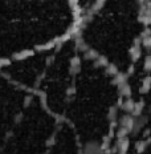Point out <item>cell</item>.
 Listing matches in <instances>:
<instances>
[{"label": "cell", "mask_w": 151, "mask_h": 154, "mask_svg": "<svg viewBox=\"0 0 151 154\" xmlns=\"http://www.w3.org/2000/svg\"><path fill=\"white\" fill-rule=\"evenodd\" d=\"M80 57L81 52L73 38L49 49L47 66L33 96L57 120L65 110Z\"/></svg>", "instance_id": "4"}, {"label": "cell", "mask_w": 151, "mask_h": 154, "mask_svg": "<svg viewBox=\"0 0 151 154\" xmlns=\"http://www.w3.org/2000/svg\"><path fill=\"white\" fill-rule=\"evenodd\" d=\"M144 2H146V3H147V4H149V5H150V7H151V0H144Z\"/></svg>", "instance_id": "6"}, {"label": "cell", "mask_w": 151, "mask_h": 154, "mask_svg": "<svg viewBox=\"0 0 151 154\" xmlns=\"http://www.w3.org/2000/svg\"><path fill=\"white\" fill-rule=\"evenodd\" d=\"M78 19L72 0H0V66L72 40Z\"/></svg>", "instance_id": "3"}, {"label": "cell", "mask_w": 151, "mask_h": 154, "mask_svg": "<svg viewBox=\"0 0 151 154\" xmlns=\"http://www.w3.org/2000/svg\"><path fill=\"white\" fill-rule=\"evenodd\" d=\"M72 3L78 17H81V16H85L89 12H92L101 3V0H72Z\"/></svg>", "instance_id": "5"}, {"label": "cell", "mask_w": 151, "mask_h": 154, "mask_svg": "<svg viewBox=\"0 0 151 154\" xmlns=\"http://www.w3.org/2000/svg\"><path fill=\"white\" fill-rule=\"evenodd\" d=\"M150 23L144 0H101L78 19L73 41L82 54L123 77L146 48Z\"/></svg>", "instance_id": "2"}, {"label": "cell", "mask_w": 151, "mask_h": 154, "mask_svg": "<svg viewBox=\"0 0 151 154\" xmlns=\"http://www.w3.org/2000/svg\"><path fill=\"white\" fill-rule=\"evenodd\" d=\"M133 114L121 76L81 53L60 122L74 134L81 154H113Z\"/></svg>", "instance_id": "1"}]
</instances>
